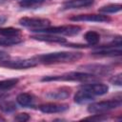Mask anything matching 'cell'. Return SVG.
Returning <instances> with one entry per match:
<instances>
[{"label":"cell","instance_id":"obj_1","mask_svg":"<svg viewBox=\"0 0 122 122\" xmlns=\"http://www.w3.org/2000/svg\"><path fill=\"white\" fill-rule=\"evenodd\" d=\"M83 54L77 51H56L51 53H45L34 58L38 63L42 64H59V63H71L79 60Z\"/></svg>","mask_w":122,"mask_h":122},{"label":"cell","instance_id":"obj_2","mask_svg":"<svg viewBox=\"0 0 122 122\" xmlns=\"http://www.w3.org/2000/svg\"><path fill=\"white\" fill-rule=\"evenodd\" d=\"M94 78V74L83 71H71L59 75H49L42 78V81H88Z\"/></svg>","mask_w":122,"mask_h":122},{"label":"cell","instance_id":"obj_3","mask_svg":"<svg viewBox=\"0 0 122 122\" xmlns=\"http://www.w3.org/2000/svg\"><path fill=\"white\" fill-rule=\"evenodd\" d=\"M121 106V97L105 100V101H99L95 103H92L88 107V112L90 113H104L107 112H110L112 110L117 109Z\"/></svg>","mask_w":122,"mask_h":122},{"label":"cell","instance_id":"obj_4","mask_svg":"<svg viewBox=\"0 0 122 122\" xmlns=\"http://www.w3.org/2000/svg\"><path fill=\"white\" fill-rule=\"evenodd\" d=\"M38 65L37 60L33 58H15V59H3L0 60V66L13 69V70H26Z\"/></svg>","mask_w":122,"mask_h":122},{"label":"cell","instance_id":"obj_5","mask_svg":"<svg viewBox=\"0 0 122 122\" xmlns=\"http://www.w3.org/2000/svg\"><path fill=\"white\" fill-rule=\"evenodd\" d=\"M81 30L79 26L75 25H66V26H56V27H48L41 30H38L37 32L43 33H51V34H62V35H74Z\"/></svg>","mask_w":122,"mask_h":122},{"label":"cell","instance_id":"obj_6","mask_svg":"<svg viewBox=\"0 0 122 122\" xmlns=\"http://www.w3.org/2000/svg\"><path fill=\"white\" fill-rule=\"evenodd\" d=\"M21 26L25 28H29L33 31H37L38 30L48 28L51 26V21L47 18L40 17H22L19 20Z\"/></svg>","mask_w":122,"mask_h":122},{"label":"cell","instance_id":"obj_7","mask_svg":"<svg viewBox=\"0 0 122 122\" xmlns=\"http://www.w3.org/2000/svg\"><path fill=\"white\" fill-rule=\"evenodd\" d=\"M93 55L98 56H115V55H121V40L120 37L116 39V41H113L112 44L108 46H102L96 50H94L92 52Z\"/></svg>","mask_w":122,"mask_h":122},{"label":"cell","instance_id":"obj_8","mask_svg":"<svg viewBox=\"0 0 122 122\" xmlns=\"http://www.w3.org/2000/svg\"><path fill=\"white\" fill-rule=\"evenodd\" d=\"M71 21H84V22H110L111 18L104 14H79L71 17Z\"/></svg>","mask_w":122,"mask_h":122},{"label":"cell","instance_id":"obj_9","mask_svg":"<svg viewBox=\"0 0 122 122\" xmlns=\"http://www.w3.org/2000/svg\"><path fill=\"white\" fill-rule=\"evenodd\" d=\"M38 108L44 113H58L67 111L69 109V105L59 103H46L40 105Z\"/></svg>","mask_w":122,"mask_h":122},{"label":"cell","instance_id":"obj_10","mask_svg":"<svg viewBox=\"0 0 122 122\" xmlns=\"http://www.w3.org/2000/svg\"><path fill=\"white\" fill-rule=\"evenodd\" d=\"M82 89L89 92L91 94H92L94 97L98 95H104L108 92L109 88L106 84L103 83H92V84H86L82 86Z\"/></svg>","mask_w":122,"mask_h":122},{"label":"cell","instance_id":"obj_11","mask_svg":"<svg viewBox=\"0 0 122 122\" xmlns=\"http://www.w3.org/2000/svg\"><path fill=\"white\" fill-rule=\"evenodd\" d=\"M94 0H69L65 2L62 6L63 10H75L81 8H87L92 6Z\"/></svg>","mask_w":122,"mask_h":122},{"label":"cell","instance_id":"obj_12","mask_svg":"<svg viewBox=\"0 0 122 122\" xmlns=\"http://www.w3.org/2000/svg\"><path fill=\"white\" fill-rule=\"evenodd\" d=\"M71 94V89L68 87H61L57 88L51 92H49L47 93V96L51 99H56V100H62L66 99L70 96Z\"/></svg>","mask_w":122,"mask_h":122},{"label":"cell","instance_id":"obj_13","mask_svg":"<svg viewBox=\"0 0 122 122\" xmlns=\"http://www.w3.org/2000/svg\"><path fill=\"white\" fill-rule=\"evenodd\" d=\"M30 38L38 40V41H43V42H50V43H65L66 39L62 38L60 36H57L55 34L51 33H44V34H35L31 35Z\"/></svg>","mask_w":122,"mask_h":122},{"label":"cell","instance_id":"obj_14","mask_svg":"<svg viewBox=\"0 0 122 122\" xmlns=\"http://www.w3.org/2000/svg\"><path fill=\"white\" fill-rule=\"evenodd\" d=\"M92 99H94V96L82 88L74 95V101L78 104H85L87 102L92 101Z\"/></svg>","mask_w":122,"mask_h":122},{"label":"cell","instance_id":"obj_15","mask_svg":"<svg viewBox=\"0 0 122 122\" xmlns=\"http://www.w3.org/2000/svg\"><path fill=\"white\" fill-rule=\"evenodd\" d=\"M16 101L22 107H31L34 103V96L28 92H22L17 95Z\"/></svg>","mask_w":122,"mask_h":122},{"label":"cell","instance_id":"obj_16","mask_svg":"<svg viewBox=\"0 0 122 122\" xmlns=\"http://www.w3.org/2000/svg\"><path fill=\"white\" fill-rule=\"evenodd\" d=\"M21 30L19 29H15L12 27L0 28V35L4 37H20Z\"/></svg>","mask_w":122,"mask_h":122},{"label":"cell","instance_id":"obj_17","mask_svg":"<svg viewBox=\"0 0 122 122\" xmlns=\"http://www.w3.org/2000/svg\"><path fill=\"white\" fill-rule=\"evenodd\" d=\"M19 82L18 78H9L0 80V91H8L15 87Z\"/></svg>","mask_w":122,"mask_h":122},{"label":"cell","instance_id":"obj_18","mask_svg":"<svg viewBox=\"0 0 122 122\" xmlns=\"http://www.w3.org/2000/svg\"><path fill=\"white\" fill-rule=\"evenodd\" d=\"M84 38H85V40L88 42L89 45L93 46V45H96V44L99 42V40H100V35H99V33H97L96 31L89 30V31H87V32L85 33Z\"/></svg>","mask_w":122,"mask_h":122},{"label":"cell","instance_id":"obj_19","mask_svg":"<svg viewBox=\"0 0 122 122\" xmlns=\"http://www.w3.org/2000/svg\"><path fill=\"white\" fill-rule=\"evenodd\" d=\"M121 9H122L121 4H108L101 7L99 9V11L103 13H115L120 11Z\"/></svg>","mask_w":122,"mask_h":122},{"label":"cell","instance_id":"obj_20","mask_svg":"<svg viewBox=\"0 0 122 122\" xmlns=\"http://www.w3.org/2000/svg\"><path fill=\"white\" fill-rule=\"evenodd\" d=\"M47 1H50V0H20L19 5L22 8L30 9V8H34V7L41 6L42 4L46 3Z\"/></svg>","mask_w":122,"mask_h":122},{"label":"cell","instance_id":"obj_21","mask_svg":"<svg viewBox=\"0 0 122 122\" xmlns=\"http://www.w3.org/2000/svg\"><path fill=\"white\" fill-rule=\"evenodd\" d=\"M85 68L90 70L91 71H92L93 74H97V75L104 74L110 71L108 67L102 66V65H89V66H85Z\"/></svg>","mask_w":122,"mask_h":122},{"label":"cell","instance_id":"obj_22","mask_svg":"<svg viewBox=\"0 0 122 122\" xmlns=\"http://www.w3.org/2000/svg\"><path fill=\"white\" fill-rule=\"evenodd\" d=\"M22 40L19 38V37H0V46H13V45H16V44H19L21 43Z\"/></svg>","mask_w":122,"mask_h":122},{"label":"cell","instance_id":"obj_23","mask_svg":"<svg viewBox=\"0 0 122 122\" xmlns=\"http://www.w3.org/2000/svg\"><path fill=\"white\" fill-rule=\"evenodd\" d=\"M16 110V106L13 102H4V103H1L0 104V111L3 112H12Z\"/></svg>","mask_w":122,"mask_h":122},{"label":"cell","instance_id":"obj_24","mask_svg":"<svg viewBox=\"0 0 122 122\" xmlns=\"http://www.w3.org/2000/svg\"><path fill=\"white\" fill-rule=\"evenodd\" d=\"M110 82L113 85H116V86H121L122 85V74L121 73H117L115 74L114 76H112L111 79H110Z\"/></svg>","mask_w":122,"mask_h":122},{"label":"cell","instance_id":"obj_25","mask_svg":"<svg viewBox=\"0 0 122 122\" xmlns=\"http://www.w3.org/2000/svg\"><path fill=\"white\" fill-rule=\"evenodd\" d=\"M29 119H30V115L27 112H21L14 116V120L18 122H25V121H28Z\"/></svg>","mask_w":122,"mask_h":122},{"label":"cell","instance_id":"obj_26","mask_svg":"<svg viewBox=\"0 0 122 122\" xmlns=\"http://www.w3.org/2000/svg\"><path fill=\"white\" fill-rule=\"evenodd\" d=\"M7 21V17L5 15H0V25L4 24Z\"/></svg>","mask_w":122,"mask_h":122},{"label":"cell","instance_id":"obj_27","mask_svg":"<svg viewBox=\"0 0 122 122\" xmlns=\"http://www.w3.org/2000/svg\"><path fill=\"white\" fill-rule=\"evenodd\" d=\"M6 57H7V54L5 52H3V51H0V60L5 59Z\"/></svg>","mask_w":122,"mask_h":122},{"label":"cell","instance_id":"obj_28","mask_svg":"<svg viewBox=\"0 0 122 122\" xmlns=\"http://www.w3.org/2000/svg\"><path fill=\"white\" fill-rule=\"evenodd\" d=\"M0 121H5V118H3L1 115H0Z\"/></svg>","mask_w":122,"mask_h":122}]
</instances>
